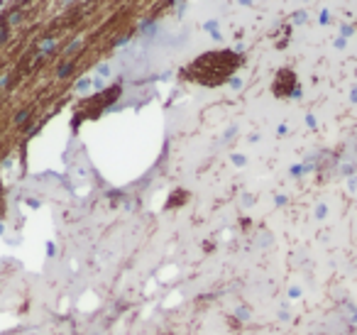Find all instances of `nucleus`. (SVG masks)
I'll list each match as a JSON object with an SVG mask.
<instances>
[{"label":"nucleus","mask_w":357,"mask_h":335,"mask_svg":"<svg viewBox=\"0 0 357 335\" xmlns=\"http://www.w3.org/2000/svg\"><path fill=\"white\" fill-rule=\"evenodd\" d=\"M242 57L237 52L230 49H211L201 57H196L189 67L181 68V78L196 86H206V88H218L225 81H230V76L240 68Z\"/></svg>","instance_id":"obj_1"},{"label":"nucleus","mask_w":357,"mask_h":335,"mask_svg":"<svg viewBox=\"0 0 357 335\" xmlns=\"http://www.w3.org/2000/svg\"><path fill=\"white\" fill-rule=\"evenodd\" d=\"M274 96L277 98H289L293 91H296V73L291 68H282L274 78V86H272Z\"/></svg>","instance_id":"obj_2"}]
</instances>
